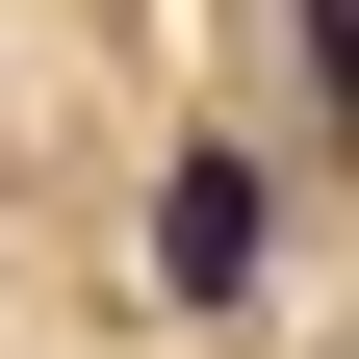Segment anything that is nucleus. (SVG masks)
<instances>
[{
  "instance_id": "f257e3e1",
  "label": "nucleus",
  "mask_w": 359,
  "mask_h": 359,
  "mask_svg": "<svg viewBox=\"0 0 359 359\" xmlns=\"http://www.w3.org/2000/svg\"><path fill=\"white\" fill-rule=\"evenodd\" d=\"M257 257H283V180H257V154H180L154 180V283L180 308H257Z\"/></svg>"
}]
</instances>
